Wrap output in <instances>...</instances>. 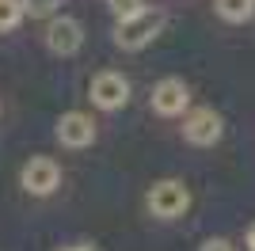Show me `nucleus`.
I'll list each match as a JSON object with an SVG mask.
<instances>
[{"mask_svg": "<svg viewBox=\"0 0 255 251\" xmlns=\"http://www.w3.org/2000/svg\"><path fill=\"white\" fill-rule=\"evenodd\" d=\"M213 11L225 23H248L255 15V0H213Z\"/></svg>", "mask_w": 255, "mask_h": 251, "instance_id": "obj_9", "label": "nucleus"}, {"mask_svg": "<svg viewBox=\"0 0 255 251\" xmlns=\"http://www.w3.org/2000/svg\"><path fill=\"white\" fill-rule=\"evenodd\" d=\"M27 15V4L23 0H0V31H15Z\"/></svg>", "mask_w": 255, "mask_h": 251, "instance_id": "obj_10", "label": "nucleus"}, {"mask_svg": "<svg viewBox=\"0 0 255 251\" xmlns=\"http://www.w3.org/2000/svg\"><path fill=\"white\" fill-rule=\"evenodd\" d=\"M187 107H191V88H187L179 76H164V80L152 88V111H156L160 118H179Z\"/></svg>", "mask_w": 255, "mask_h": 251, "instance_id": "obj_6", "label": "nucleus"}, {"mask_svg": "<svg viewBox=\"0 0 255 251\" xmlns=\"http://www.w3.org/2000/svg\"><path fill=\"white\" fill-rule=\"evenodd\" d=\"M69 251H92V248H69Z\"/></svg>", "mask_w": 255, "mask_h": 251, "instance_id": "obj_15", "label": "nucleus"}, {"mask_svg": "<svg viewBox=\"0 0 255 251\" xmlns=\"http://www.w3.org/2000/svg\"><path fill=\"white\" fill-rule=\"evenodd\" d=\"M88 95L99 111H122L129 103V80L122 73H96L88 84Z\"/></svg>", "mask_w": 255, "mask_h": 251, "instance_id": "obj_3", "label": "nucleus"}, {"mask_svg": "<svg viewBox=\"0 0 255 251\" xmlns=\"http://www.w3.org/2000/svg\"><path fill=\"white\" fill-rule=\"evenodd\" d=\"M19 183H23V190H27V194L46 198V194H53V190H57V183H61V167H57V160H50V156H31L27 164H23Z\"/></svg>", "mask_w": 255, "mask_h": 251, "instance_id": "obj_4", "label": "nucleus"}, {"mask_svg": "<svg viewBox=\"0 0 255 251\" xmlns=\"http://www.w3.org/2000/svg\"><path fill=\"white\" fill-rule=\"evenodd\" d=\"M46 46L61 57H73L80 46H84V27L73 19V15H53L50 27H46Z\"/></svg>", "mask_w": 255, "mask_h": 251, "instance_id": "obj_7", "label": "nucleus"}, {"mask_svg": "<svg viewBox=\"0 0 255 251\" xmlns=\"http://www.w3.org/2000/svg\"><path fill=\"white\" fill-rule=\"evenodd\" d=\"M23 4H27L31 15H46V11H53V0H23Z\"/></svg>", "mask_w": 255, "mask_h": 251, "instance_id": "obj_13", "label": "nucleus"}, {"mask_svg": "<svg viewBox=\"0 0 255 251\" xmlns=\"http://www.w3.org/2000/svg\"><path fill=\"white\" fill-rule=\"evenodd\" d=\"M57 141L65 148H88L96 141V122L80 111H69V115L57 118Z\"/></svg>", "mask_w": 255, "mask_h": 251, "instance_id": "obj_8", "label": "nucleus"}, {"mask_svg": "<svg viewBox=\"0 0 255 251\" xmlns=\"http://www.w3.org/2000/svg\"><path fill=\"white\" fill-rule=\"evenodd\" d=\"M191 209V190L183 187L179 179H164L149 190V213L160 221H175Z\"/></svg>", "mask_w": 255, "mask_h": 251, "instance_id": "obj_2", "label": "nucleus"}, {"mask_svg": "<svg viewBox=\"0 0 255 251\" xmlns=\"http://www.w3.org/2000/svg\"><path fill=\"white\" fill-rule=\"evenodd\" d=\"M221 133H225V122H221L217 111H210V107H198V111H191V115L183 118V137H187L191 145H198V148L217 145Z\"/></svg>", "mask_w": 255, "mask_h": 251, "instance_id": "obj_5", "label": "nucleus"}, {"mask_svg": "<svg viewBox=\"0 0 255 251\" xmlns=\"http://www.w3.org/2000/svg\"><path fill=\"white\" fill-rule=\"evenodd\" d=\"M164 31V15L160 11H137V15H129V19H118V27H115V46L118 50H129V53H137V50H145L156 34Z\"/></svg>", "mask_w": 255, "mask_h": 251, "instance_id": "obj_1", "label": "nucleus"}, {"mask_svg": "<svg viewBox=\"0 0 255 251\" xmlns=\"http://www.w3.org/2000/svg\"><path fill=\"white\" fill-rule=\"evenodd\" d=\"M198 251H236V248H233L229 240H225V236H213V240H206Z\"/></svg>", "mask_w": 255, "mask_h": 251, "instance_id": "obj_12", "label": "nucleus"}, {"mask_svg": "<svg viewBox=\"0 0 255 251\" xmlns=\"http://www.w3.org/2000/svg\"><path fill=\"white\" fill-rule=\"evenodd\" d=\"M248 248L255 251V225H252V229H248Z\"/></svg>", "mask_w": 255, "mask_h": 251, "instance_id": "obj_14", "label": "nucleus"}, {"mask_svg": "<svg viewBox=\"0 0 255 251\" xmlns=\"http://www.w3.org/2000/svg\"><path fill=\"white\" fill-rule=\"evenodd\" d=\"M111 11H115V19H129V15H137L145 11V0H107Z\"/></svg>", "mask_w": 255, "mask_h": 251, "instance_id": "obj_11", "label": "nucleus"}]
</instances>
